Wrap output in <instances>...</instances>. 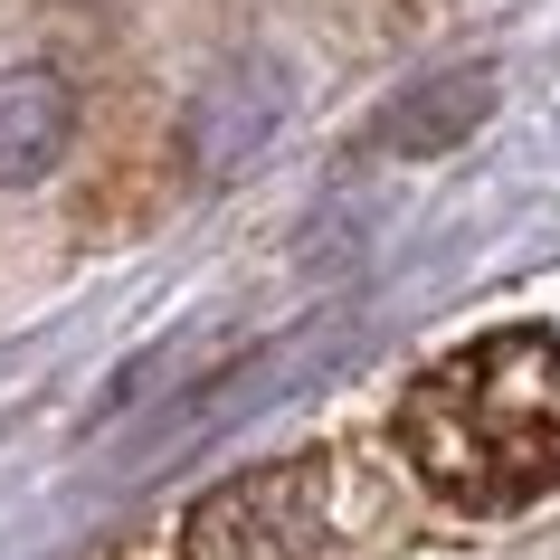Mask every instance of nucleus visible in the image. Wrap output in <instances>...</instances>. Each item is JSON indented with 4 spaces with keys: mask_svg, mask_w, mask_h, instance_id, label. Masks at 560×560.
Segmentation results:
<instances>
[{
    "mask_svg": "<svg viewBox=\"0 0 560 560\" xmlns=\"http://www.w3.org/2000/svg\"><path fill=\"white\" fill-rule=\"evenodd\" d=\"M67 143H77V86L58 67H10L0 77V190L48 180Z\"/></svg>",
    "mask_w": 560,
    "mask_h": 560,
    "instance_id": "3",
    "label": "nucleus"
},
{
    "mask_svg": "<svg viewBox=\"0 0 560 560\" xmlns=\"http://www.w3.org/2000/svg\"><path fill=\"white\" fill-rule=\"evenodd\" d=\"M276 115H285V86H276V77H257V86H209L200 105H190V162H200V172H229L247 143L276 133Z\"/></svg>",
    "mask_w": 560,
    "mask_h": 560,
    "instance_id": "5",
    "label": "nucleus"
},
{
    "mask_svg": "<svg viewBox=\"0 0 560 560\" xmlns=\"http://www.w3.org/2000/svg\"><path fill=\"white\" fill-rule=\"evenodd\" d=\"M399 446L418 485H438L466 513H513V503L560 485V342L551 332H485L438 371H418L399 399Z\"/></svg>",
    "mask_w": 560,
    "mask_h": 560,
    "instance_id": "1",
    "label": "nucleus"
},
{
    "mask_svg": "<svg viewBox=\"0 0 560 560\" xmlns=\"http://www.w3.org/2000/svg\"><path fill=\"white\" fill-rule=\"evenodd\" d=\"M485 105H494V77L466 67V77H438V86L399 95V105L371 124V143H381V152H456L475 124H485Z\"/></svg>",
    "mask_w": 560,
    "mask_h": 560,
    "instance_id": "4",
    "label": "nucleus"
},
{
    "mask_svg": "<svg viewBox=\"0 0 560 560\" xmlns=\"http://www.w3.org/2000/svg\"><path fill=\"white\" fill-rule=\"evenodd\" d=\"M324 532V456H285L219 485L180 532V560H304Z\"/></svg>",
    "mask_w": 560,
    "mask_h": 560,
    "instance_id": "2",
    "label": "nucleus"
}]
</instances>
